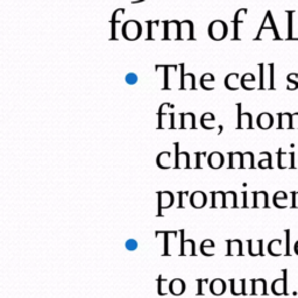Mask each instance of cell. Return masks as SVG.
I'll use <instances>...</instances> for the list:
<instances>
[{
  "instance_id": "1",
  "label": "cell",
  "mask_w": 298,
  "mask_h": 298,
  "mask_svg": "<svg viewBox=\"0 0 298 298\" xmlns=\"http://www.w3.org/2000/svg\"><path fill=\"white\" fill-rule=\"evenodd\" d=\"M181 236V255H196L194 253V241L192 239H184V231H180Z\"/></svg>"
},
{
  "instance_id": "2",
  "label": "cell",
  "mask_w": 298,
  "mask_h": 298,
  "mask_svg": "<svg viewBox=\"0 0 298 298\" xmlns=\"http://www.w3.org/2000/svg\"><path fill=\"white\" fill-rule=\"evenodd\" d=\"M174 196L170 192H158V214L157 216H163L162 210L168 209L173 205Z\"/></svg>"
},
{
  "instance_id": "3",
  "label": "cell",
  "mask_w": 298,
  "mask_h": 298,
  "mask_svg": "<svg viewBox=\"0 0 298 298\" xmlns=\"http://www.w3.org/2000/svg\"><path fill=\"white\" fill-rule=\"evenodd\" d=\"M283 274H284V279H279L274 282L273 285H272V290H273V293H275L277 296H281V295H288L287 292V270H283Z\"/></svg>"
},
{
  "instance_id": "4",
  "label": "cell",
  "mask_w": 298,
  "mask_h": 298,
  "mask_svg": "<svg viewBox=\"0 0 298 298\" xmlns=\"http://www.w3.org/2000/svg\"><path fill=\"white\" fill-rule=\"evenodd\" d=\"M185 291V283L181 279H174L169 283V292L174 296H181Z\"/></svg>"
},
{
  "instance_id": "5",
  "label": "cell",
  "mask_w": 298,
  "mask_h": 298,
  "mask_svg": "<svg viewBox=\"0 0 298 298\" xmlns=\"http://www.w3.org/2000/svg\"><path fill=\"white\" fill-rule=\"evenodd\" d=\"M226 291V283L224 280L216 279L210 283V292L214 296H221Z\"/></svg>"
},
{
  "instance_id": "6",
  "label": "cell",
  "mask_w": 298,
  "mask_h": 298,
  "mask_svg": "<svg viewBox=\"0 0 298 298\" xmlns=\"http://www.w3.org/2000/svg\"><path fill=\"white\" fill-rule=\"evenodd\" d=\"M206 201H208V198H206V194L204 192H202V191L194 192L191 196V198H190L191 205L193 206V208H196V209H202L203 206H205Z\"/></svg>"
},
{
  "instance_id": "7",
  "label": "cell",
  "mask_w": 298,
  "mask_h": 298,
  "mask_svg": "<svg viewBox=\"0 0 298 298\" xmlns=\"http://www.w3.org/2000/svg\"><path fill=\"white\" fill-rule=\"evenodd\" d=\"M227 255H242V244L240 240H228L227 241Z\"/></svg>"
},
{
  "instance_id": "8",
  "label": "cell",
  "mask_w": 298,
  "mask_h": 298,
  "mask_svg": "<svg viewBox=\"0 0 298 298\" xmlns=\"http://www.w3.org/2000/svg\"><path fill=\"white\" fill-rule=\"evenodd\" d=\"M231 282V292L234 296L244 295L245 280H229Z\"/></svg>"
},
{
  "instance_id": "9",
  "label": "cell",
  "mask_w": 298,
  "mask_h": 298,
  "mask_svg": "<svg viewBox=\"0 0 298 298\" xmlns=\"http://www.w3.org/2000/svg\"><path fill=\"white\" fill-rule=\"evenodd\" d=\"M262 242H263L262 240H257V241L249 240L248 241L249 255H252V256L263 255V253H262Z\"/></svg>"
},
{
  "instance_id": "10",
  "label": "cell",
  "mask_w": 298,
  "mask_h": 298,
  "mask_svg": "<svg viewBox=\"0 0 298 298\" xmlns=\"http://www.w3.org/2000/svg\"><path fill=\"white\" fill-rule=\"evenodd\" d=\"M225 194L221 191L212 193V208H225Z\"/></svg>"
},
{
  "instance_id": "11",
  "label": "cell",
  "mask_w": 298,
  "mask_h": 298,
  "mask_svg": "<svg viewBox=\"0 0 298 298\" xmlns=\"http://www.w3.org/2000/svg\"><path fill=\"white\" fill-rule=\"evenodd\" d=\"M253 295H267V291H266V281L263 279L254 280Z\"/></svg>"
},
{
  "instance_id": "12",
  "label": "cell",
  "mask_w": 298,
  "mask_h": 298,
  "mask_svg": "<svg viewBox=\"0 0 298 298\" xmlns=\"http://www.w3.org/2000/svg\"><path fill=\"white\" fill-rule=\"evenodd\" d=\"M254 208H268V196L266 192H255V206Z\"/></svg>"
},
{
  "instance_id": "13",
  "label": "cell",
  "mask_w": 298,
  "mask_h": 298,
  "mask_svg": "<svg viewBox=\"0 0 298 298\" xmlns=\"http://www.w3.org/2000/svg\"><path fill=\"white\" fill-rule=\"evenodd\" d=\"M237 194L229 191L225 194V208H237Z\"/></svg>"
},
{
  "instance_id": "14",
  "label": "cell",
  "mask_w": 298,
  "mask_h": 298,
  "mask_svg": "<svg viewBox=\"0 0 298 298\" xmlns=\"http://www.w3.org/2000/svg\"><path fill=\"white\" fill-rule=\"evenodd\" d=\"M280 247H281V240H273L268 246V252L269 254H272V255L279 256L281 255Z\"/></svg>"
},
{
  "instance_id": "15",
  "label": "cell",
  "mask_w": 298,
  "mask_h": 298,
  "mask_svg": "<svg viewBox=\"0 0 298 298\" xmlns=\"http://www.w3.org/2000/svg\"><path fill=\"white\" fill-rule=\"evenodd\" d=\"M213 247H214V242L212 240H210V239L204 240L201 245V252H202L203 255H205V256H212L213 253H208L206 252V248H213Z\"/></svg>"
},
{
  "instance_id": "16",
  "label": "cell",
  "mask_w": 298,
  "mask_h": 298,
  "mask_svg": "<svg viewBox=\"0 0 298 298\" xmlns=\"http://www.w3.org/2000/svg\"><path fill=\"white\" fill-rule=\"evenodd\" d=\"M168 283V281L167 280H164L163 277H162V275H160L158 276V279H157V292H158V295L160 296H165L167 293H168V290H165L164 289V284H167Z\"/></svg>"
},
{
  "instance_id": "17",
  "label": "cell",
  "mask_w": 298,
  "mask_h": 298,
  "mask_svg": "<svg viewBox=\"0 0 298 298\" xmlns=\"http://www.w3.org/2000/svg\"><path fill=\"white\" fill-rule=\"evenodd\" d=\"M210 165L212 167V168H216L218 169L222 163V156L220 154H212L211 157H210Z\"/></svg>"
},
{
  "instance_id": "18",
  "label": "cell",
  "mask_w": 298,
  "mask_h": 298,
  "mask_svg": "<svg viewBox=\"0 0 298 298\" xmlns=\"http://www.w3.org/2000/svg\"><path fill=\"white\" fill-rule=\"evenodd\" d=\"M197 285H198V291H197V296H204L205 295V288L206 285L209 283V280H197Z\"/></svg>"
},
{
  "instance_id": "19",
  "label": "cell",
  "mask_w": 298,
  "mask_h": 298,
  "mask_svg": "<svg viewBox=\"0 0 298 298\" xmlns=\"http://www.w3.org/2000/svg\"><path fill=\"white\" fill-rule=\"evenodd\" d=\"M254 280H245V291L244 295H253Z\"/></svg>"
},
{
  "instance_id": "20",
  "label": "cell",
  "mask_w": 298,
  "mask_h": 298,
  "mask_svg": "<svg viewBox=\"0 0 298 298\" xmlns=\"http://www.w3.org/2000/svg\"><path fill=\"white\" fill-rule=\"evenodd\" d=\"M138 82V76L134 73H129L126 76V83L129 85H134Z\"/></svg>"
},
{
  "instance_id": "21",
  "label": "cell",
  "mask_w": 298,
  "mask_h": 298,
  "mask_svg": "<svg viewBox=\"0 0 298 298\" xmlns=\"http://www.w3.org/2000/svg\"><path fill=\"white\" fill-rule=\"evenodd\" d=\"M126 248L128 250H135L138 248V242L135 239H128L126 241Z\"/></svg>"
},
{
  "instance_id": "22",
  "label": "cell",
  "mask_w": 298,
  "mask_h": 298,
  "mask_svg": "<svg viewBox=\"0 0 298 298\" xmlns=\"http://www.w3.org/2000/svg\"><path fill=\"white\" fill-rule=\"evenodd\" d=\"M188 192H178V198H180V204H178V208L183 209L184 208V198L188 197Z\"/></svg>"
},
{
  "instance_id": "23",
  "label": "cell",
  "mask_w": 298,
  "mask_h": 298,
  "mask_svg": "<svg viewBox=\"0 0 298 298\" xmlns=\"http://www.w3.org/2000/svg\"><path fill=\"white\" fill-rule=\"evenodd\" d=\"M170 232H164V255H169L168 250V240H169Z\"/></svg>"
},
{
  "instance_id": "24",
  "label": "cell",
  "mask_w": 298,
  "mask_h": 298,
  "mask_svg": "<svg viewBox=\"0 0 298 298\" xmlns=\"http://www.w3.org/2000/svg\"><path fill=\"white\" fill-rule=\"evenodd\" d=\"M280 200H287V193L280 191V192H277L275 196H274V202L280 201Z\"/></svg>"
},
{
  "instance_id": "25",
  "label": "cell",
  "mask_w": 298,
  "mask_h": 298,
  "mask_svg": "<svg viewBox=\"0 0 298 298\" xmlns=\"http://www.w3.org/2000/svg\"><path fill=\"white\" fill-rule=\"evenodd\" d=\"M240 155L239 154H236V155H232V160H231V167H238V162H239V157Z\"/></svg>"
},
{
  "instance_id": "26",
  "label": "cell",
  "mask_w": 298,
  "mask_h": 298,
  "mask_svg": "<svg viewBox=\"0 0 298 298\" xmlns=\"http://www.w3.org/2000/svg\"><path fill=\"white\" fill-rule=\"evenodd\" d=\"M292 206L298 208V192H292Z\"/></svg>"
},
{
  "instance_id": "27",
  "label": "cell",
  "mask_w": 298,
  "mask_h": 298,
  "mask_svg": "<svg viewBox=\"0 0 298 298\" xmlns=\"http://www.w3.org/2000/svg\"><path fill=\"white\" fill-rule=\"evenodd\" d=\"M287 255H289V231H287Z\"/></svg>"
},
{
  "instance_id": "28",
  "label": "cell",
  "mask_w": 298,
  "mask_h": 298,
  "mask_svg": "<svg viewBox=\"0 0 298 298\" xmlns=\"http://www.w3.org/2000/svg\"><path fill=\"white\" fill-rule=\"evenodd\" d=\"M295 247H298V242H297V244H296V246H295Z\"/></svg>"
}]
</instances>
